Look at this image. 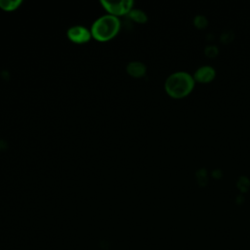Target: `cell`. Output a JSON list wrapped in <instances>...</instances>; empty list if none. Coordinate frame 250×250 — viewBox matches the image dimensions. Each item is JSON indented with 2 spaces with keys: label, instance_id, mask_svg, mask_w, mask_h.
<instances>
[{
  "label": "cell",
  "instance_id": "6da1fadb",
  "mask_svg": "<svg viewBox=\"0 0 250 250\" xmlns=\"http://www.w3.org/2000/svg\"><path fill=\"white\" fill-rule=\"evenodd\" d=\"M194 81L190 73L178 70L167 76L164 82V88L169 96L173 98H183L192 91Z\"/></svg>",
  "mask_w": 250,
  "mask_h": 250
},
{
  "label": "cell",
  "instance_id": "4fadbf2b",
  "mask_svg": "<svg viewBox=\"0 0 250 250\" xmlns=\"http://www.w3.org/2000/svg\"><path fill=\"white\" fill-rule=\"evenodd\" d=\"M196 177H197V179H198L199 182H201V181L206 182V181H207V171H206V169H205V168L199 169V170L196 172Z\"/></svg>",
  "mask_w": 250,
  "mask_h": 250
},
{
  "label": "cell",
  "instance_id": "52a82bcc",
  "mask_svg": "<svg viewBox=\"0 0 250 250\" xmlns=\"http://www.w3.org/2000/svg\"><path fill=\"white\" fill-rule=\"evenodd\" d=\"M128 15L130 19L139 23H145L147 21V15L141 9H132Z\"/></svg>",
  "mask_w": 250,
  "mask_h": 250
},
{
  "label": "cell",
  "instance_id": "9c48e42d",
  "mask_svg": "<svg viewBox=\"0 0 250 250\" xmlns=\"http://www.w3.org/2000/svg\"><path fill=\"white\" fill-rule=\"evenodd\" d=\"M193 23L198 28H203L208 24V19L204 15H196L193 18Z\"/></svg>",
  "mask_w": 250,
  "mask_h": 250
},
{
  "label": "cell",
  "instance_id": "277c9868",
  "mask_svg": "<svg viewBox=\"0 0 250 250\" xmlns=\"http://www.w3.org/2000/svg\"><path fill=\"white\" fill-rule=\"evenodd\" d=\"M66 35L68 39L76 44H83L88 42L92 38L91 30L83 25H73L69 27L66 31Z\"/></svg>",
  "mask_w": 250,
  "mask_h": 250
},
{
  "label": "cell",
  "instance_id": "7a4b0ae2",
  "mask_svg": "<svg viewBox=\"0 0 250 250\" xmlns=\"http://www.w3.org/2000/svg\"><path fill=\"white\" fill-rule=\"evenodd\" d=\"M120 20L118 17L106 14L99 17L91 26L92 37L101 42H105L118 33L120 29Z\"/></svg>",
  "mask_w": 250,
  "mask_h": 250
},
{
  "label": "cell",
  "instance_id": "30bf717a",
  "mask_svg": "<svg viewBox=\"0 0 250 250\" xmlns=\"http://www.w3.org/2000/svg\"><path fill=\"white\" fill-rule=\"evenodd\" d=\"M237 186L239 187L240 189L245 190L250 186V180L246 176H240L237 180Z\"/></svg>",
  "mask_w": 250,
  "mask_h": 250
},
{
  "label": "cell",
  "instance_id": "8992f818",
  "mask_svg": "<svg viewBox=\"0 0 250 250\" xmlns=\"http://www.w3.org/2000/svg\"><path fill=\"white\" fill-rule=\"evenodd\" d=\"M127 72L133 77H142L146 71V66L144 62L139 61H133L126 65Z\"/></svg>",
  "mask_w": 250,
  "mask_h": 250
},
{
  "label": "cell",
  "instance_id": "5b68a950",
  "mask_svg": "<svg viewBox=\"0 0 250 250\" xmlns=\"http://www.w3.org/2000/svg\"><path fill=\"white\" fill-rule=\"evenodd\" d=\"M192 76L195 81L209 82L216 76V70L211 65H201L194 71Z\"/></svg>",
  "mask_w": 250,
  "mask_h": 250
},
{
  "label": "cell",
  "instance_id": "8fae6325",
  "mask_svg": "<svg viewBox=\"0 0 250 250\" xmlns=\"http://www.w3.org/2000/svg\"><path fill=\"white\" fill-rule=\"evenodd\" d=\"M219 52V49L216 45H207L204 49V53L208 57H215Z\"/></svg>",
  "mask_w": 250,
  "mask_h": 250
},
{
  "label": "cell",
  "instance_id": "3957f363",
  "mask_svg": "<svg viewBox=\"0 0 250 250\" xmlns=\"http://www.w3.org/2000/svg\"><path fill=\"white\" fill-rule=\"evenodd\" d=\"M101 4L108 12V14L113 16H122L128 14L133 8V0H119V1H108L102 0Z\"/></svg>",
  "mask_w": 250,
  "mask_h": 250
},
{
  "label": "cell",
  "instance_id": "7c38bea8",
  "mask_svg": "<svg viewBox=\"0 0 250 250\" xmlns=\"http://www.w3.org/2000/svg\"><path fill=\"white\" fill-rule=\"evenodd\" d=\"M233 38V32L231 30H226L221 35V40L223 42H229L231 41Z\"/></svg>",
  "mask_w": 250,
  "mask_h": 250
},
{
  "label": "cell",
  "instance_id": "ba28073f",
  "mask_svg": "<svg viewBox=\"0 0 250 250\" xmlns=\"http://www.w3.org/2000/svg\"><path fill=\"white\" fill-rule=\"evenodd\" d=\"M21 3V0H0V8L4 11L10 12L18 9Z\"/></svg>",
  "mask_w": 250,
  "mask_h": 250
}]
</instances>
